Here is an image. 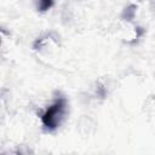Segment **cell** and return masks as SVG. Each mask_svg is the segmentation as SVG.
Masks as SVG:
<instances>
[{
  "instance_id": "6da1fadb",
  "label": "cell",
  "mask_w": 155,
  "mask_h": 155,
  "mask_svg": "<svg viewBox=\"0 0 155 155\" xmlns=\"http://www.w3.org/2000/svg\"><path fill=\"white\" fill-rule=\"evenodd\" d=\"M68 111V103L64 97H58L52 105H50L41 116L44 126L48 130H56L65 119Z\"/></svg>"
},
{
  "instance_id": "7a4b0ae2",
  "label": "cell",
  "mask_w": 155,
  "mask_h": 155,
  "mask_svg": "<svg viewBox=\"0 0 155 155\" xmlns=\"http://www.w3.org/2000/svg\"><path fill=\"white\" fill-rule=\"evenodd\" d=\"M52 1H41L40 4H39V8H40V11H46V10H48L51 6H52Z\"/></svg>"
},
{
  "instance_id": "3957f363",
  "label": "cell",
  "mask_w": 155,
  "mask_h": 155,
  "mask_svg": "<svg viewBox=\"0 0 155 155\" xmlns=\"http://www.w3.org/2000/svg\"><path fill=\"white\" fill-rule=\"evenodd\" d=\"M17 155H29V154H28V153H27V154H23L22 151H18V153H17Z\"/></svg>"
}]
</instances>
